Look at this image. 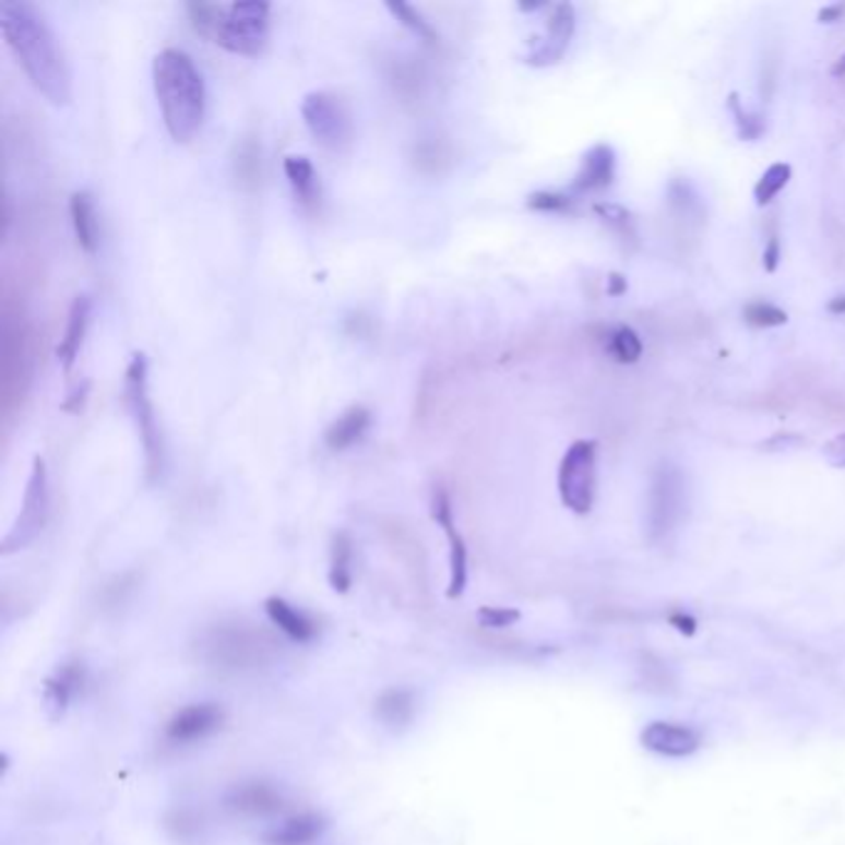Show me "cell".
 Segmentation results:
<instances>
[{
    "label": "cell",
    "instance_id": "1f68e13d",
    "mask_svg": "<svg viewBox=\"0 0 845 845\" xmlns=\"http://www.w3.org/2000/svg\"><path fill=\"white\" fill-rule=\"evenodd\" d=\"M479 620L484 628H511V624H516L521 620V612L513 610V608H493V605H486V608L479 610Z\"/></svg>",
    "mask_w": 845,
    "mask_h": 845
},
{
    "label": "cell",
    "instance_id": "44dd1931",
    "mask_svg": "<svg viewBox=\"0 0 845 845\" xmlns=\"http://www.w3.org/2000/svg\"><path fill=\"white\" fill-rule=\"evenodd\" d=\"M283 171H286V179L300 206L316 211L320 206V177L308 156L288 154L283 159Z\"/></svg>",
    "mask_w": 845,
    "mask_h": 845
},
{
    "label": "cell",
    "instance_id": "5b68a950",
    "mask_svg": "<svg viewBox=\"0 0 845 845\" xmlns=\"http://www.w3.org/2000/svg\"><path fill=\"white\" fill-rule=\"evenodd\" d=\"M269 17L271 5L261 3V0L226 5L216 27L214 43L234 55L255 58L269 45Z\"/></svg>",
    "mask_w": 845,
    "mask_h": 845
},
{
    "label": "cell",
    "instance_id": "83f0119b",
    "mask_svg": "<svg viewBox=\"0 0 845 845\" xmlns=\"http://www.w3.org/2000/svg\"><path fill=\"white\" fill-rule=\"evenodd\" d=\"M224 8L226 5H216V3H189L187 13L191 17L194 31L204 35V38L214 40L218 21H222V15H224Z\"/></svg>",
    "mask_w": 845,
    "mask_h": 845
},
{
    "label": "cell",
    "instance_id": "d6986e66",
    "mask_svg": "<svg viewBox=\"0 0 845 845\" xmlns=\"http://www.w3.org/2000/svg\"><path fill=\"white\" fill-rule=\"evenodd\" d=\"M370 421V409L362 407V404H353V407H347L343 415L333 419V425L325 429V447L330 452H345V449L355 447L367 435Z\"/></svg>",
    "mask_w": 845,
    "mask_h": 845
},
{
    "label": "cell",
    "instance_id": "7a4b0ae2",
    "mask_svg": "<svg viewBox=\"0 0 845 845\" xmlns=\"http://www.w3.org/2000/svg\"><path fill=\"white\" fill-rule=\"evenodd\" d=\"M152 78L169 136L181 144L191 142L206 117V87L194 60L183 50H162L154 58Z\"/></svg>",
    "mask_w": 845,
    "mask_h": 845
},
{
    "label": "cell",
    "instance_id": "4316f807",
    "mask_svg": "<svg viewBox=\"0 0 845 845\" xmlns=\"http://www.w3.org/2000/svg\"><path fill=\"white\" fill-rule=\"evenodd\" d=\"M388 11L397 17V21L407 27V31H412L417 35L419 40H425L429 45H435L439 40V35L435 27L429 25V21H425V15H421L417 8H412L407 3H388Z\"/></svg>",
    "mask_w": 845,
    "mask_h": 845
},
{
    "label": "cell",
    "instance_id": "e0dca14e",
    "mask_svg": "<svg viewBox=\"0 0 845 845\" xmlns=\"http://www.w3.org/2000/svg\"><path fill=\"white\" fill-rule=\"evenodd\" d=\"M265 615H269L271 624H275L283 635L293 642H312L318 638V622L310 618L306 610L296 608V605L283 600V598H269L265 600Z\"/></svg>",
    "mask_w": 845,
    "mask_h": 845
},
{
    "label": "cell",
    "instance_id": "ffe728a7",
    "mask_svg": "<svg viewBox=\"0 0 845 845\" xmlns=\"http://www.w3.org/2000/svg\"><path fill=\"white\" fill-rule=\"evenodd\" d=\"M325 829L328 823L323 816L298 813L275 825V829H271L263 835V841L265 845H310L323 835Z\"/></svg>",
    "mask_w": 845,
    "mask_h": 845
},
{
    "label": "cell",
    "instance_id": "484cf974",
    "mask_svg": "<svg viewBox=\"0 0 845 845\" xmlns=\"http://www.w3.org/2000/svg\"><path fill=\"white\" fill-rule=\"evenodd\" d=\"M792 164H784V162H776L771 164V167L761 174V179L757 181L754 187V201L757 206H769L771 201H774L781 191H784L788 187V181H792Z\"/></svg>",
    "mask_w": 845,
    "mask_h": 845
},
{
    "label": "cell",
    "instance_id": "603a6c76",
    "mask_svg": "<svg viewBox=\"0 0 845 845\" xmlns=\"http://www.w3.org/2000/svg\"><path fill=\"white\" fill-rule=\"evenodd\" d=\"M328 581L335 593H347L355 581V548L353 538L340 531L330 540V563H328Z\"/></svg>",
    "mask_w": 845,
    "mask_h": 845
},
{
    "label": "cell",
    "instance_id": "8992f818",
    "mask_svg": "<svg viewBox=\"0 0 845 845\" xmlns=\"http://www.w3.org/2000/svg\"><path fill=\"white\" fill-rule=\"evenodd\" d=\"M50 513V484H48V466H45L43 456L33 459L31 476H27L25 496H23V509L17 513L15 523L3 538L0 550L3 554H15L33 544L35 538L43 534L45 523H48Z\"/></svg>",
    "mask_w": 845,
    "mask_h": 845
},
{
    "label": "cell",
    "instance_id": "3957f363",
    "mask_svg": "<svg viewBox=\"0 0 845 845\" xmlns=\"http://www.w3.org/2000/svg\"><path fill=\"white\" fill-rule=\"evenodd\" d=\"M146 378H150L146 355L136 353L132 355V360L127 365V372H124V400H127V409H130V415L134 419L136 435L142 439L146 479L156 481L164 468V442H162L159 421L154 417V404L150 400V380Z\"/></svg>",
    "mask_w": 845,
    "mask_h": 845
},
{
    "label": "cell",
    "instance_id": "8d00e7d4",
    "mask_svg": "<svg viewBox=\"0 0 845 845\" xmlns=\"http://www.w3.org/2000/svg\"><path fill=\"white\" fill-rule=\"evenodd\" d=\"M841 13H845V5L823 8V11H821V21H823V23H833V21H838V15H841Z\"/></svg>",
    "mask_w": 845,
    "mask_h": 845
},
{
    "label": "cell",
    "instance_id": "4dcf8cb0",
    "mask_svg": "<svg viewBox=\"0 0 845 845\" xmlns=\"http://www.w3.org/2000/svg\"><path fill=\"white\" fill-rule=\"evenodd\" d=\"M573 197L571 194H560V191H536L531 194L526 206L531 211H540V214H566V211L573 209Z\"/></svg>",
    "mask_w": 845,
    "mask_h": 845
},
{
    "label": "cell",
    "instance_id": "d4e9b609",
    "mask_svg": "<svg viewBox=\"0 0 845 845\" xmlns=\"http://www.w3.org/2000/svg\"><path fill=\"white\" fill-rule=\"evenodd\" d=\"M605 350H608V355L615 362L635 365L642 357V340L632 328L620 325L612 330L608 340H605Z\"/></svg>",
    "mask_w": 845,
    "mask_h": 845
},
{
    "label": "cell",
    "instance_id": "ba28073f",
    "mask_svg": "<svg viewBox=\"0 0 845 845\" xmlns=\"http://www.w3.org/2000/svg\"><path fill=\"white\" fill-rule=\"evenodd\" d=\"M685 474L675 464H659L652 476L647 501V531L652 540H665L675 534L685 516Z\"/></svg>",
    "mask_w": 845,
    "mask_h": 845
},
{
    "label": "cell",
    "instance_id": "74e56055",
    "mask_svg": "<svg viewBox=\"0 0 845 845\" xmlns=\"http://www.w3.org/2000/svg\"><path fill=\"white\" fill-rule=\"evenodd\" d=\"M624 290H628V283H624L622 275H610V288H608L610 296H622Z\"/></svg>",
    "mask_w": 845,
    "mask_h": 845
},
{
    "label": "cell",
    "instance_id": "ab89813d",
    "mask_svg": "<svg viewBox=\"0 0 845 845\" xmlns=\"http://www.w3.org/2000/svg\"><path fill=\"white\" fill-rule=\"evenodd\" d=\"M833 75L835 78H843L845 75V55H841V60H835V66H833Z\"/></svg>",
    "mask_w": 845,
    "mask_h": 845
},
{
    "label": "cell",
    "instance_id": "cb8c5ba5",
    "mask_svg": "<svg viewBox=\"0 0 845 845\" xmlns=\"http://www.w3.org/2000/svg\"><path fill=\"white\" fill-rule=\"evenodd\" d=\"M417 700L409 690L402 687H392V690L382 692L374 702V716L382 722V727L388 729H402L415 719Z\"/></svg>",
    "mask_w": 845,
    "mask_h": 845
},
{
    "label": "cell",
    "instance_id": "836d02e7",
    "mask_svg": "<svg viewBox=\"0 0 845 845\" xmlns=\"http://www.w3.org/2000/svg\"><path fill=\"white\" fill-rule=\"evenodd\" d=\"M778 261H781V241L776 236H771L769 243L764 246V259H761V263H764L766 273H774L778 269Z\"/></svg>",
    "mask_w": 845,
    "mask_h": 845
},
{
    "label": "cell",
    "instance_id": "7402d4cb",
    "mask_svg": "<svg viewBox=\"0 0 845 845\" xmlns=\"http://www.w3.org/2000/svg\"><path fill=\"white\" fill-rule=\"evenodd\" d=\"M70 218H72V228H75L78 246L90 255L97 253L99 226L95 214V201H92L90 191L80 189L70 197Z\"/></svg>",
    "mask_w": 845,
    "mask_h": 845
},
{
    "label": "cell",
    "instance_id": "6da1fadb",
    "mask_svg": "<svg viewBox=\"0 0 845 845\" xmlns=\"http://www.w3.org/2000/svg\"><path fill=\"white\" fill-rule=\"evenodd\" d=\"M0 27L8 48L13 50L35 90L55 107L68 105L72 97V78L66 52L38 8L23 0H3Z\"/></svg>",
    "mask_w": 845,
    "mask_h": 845
},
{
    "label": "cell",
    "instance_id": "d6a6232c",
    "mask_svg": "<svg viewBox=\"0 0 845 845\" xmlns=\"http://www.w3.org/2000/svg\"><path fill=\"white\" fill-rule=\"evenodd\" d=\"M823 459L835 468H845V431L838 437H833L831 442H825Z\"/></svg>",
    "mask_w": 845,
    "mask_h": 845
},
{
    "label": "cell",
    "instance_id": "8fae6325",
    "mask_svg": "<svg viewBox=\"0 0 845 845\" xmlns=\"http://www.w3.org/2000/svg\"><path fill=\"white\" fill-rule=\"evenodd\" d=\"M640 743L655 757L663 759H690L702 749L704 737L700 729L685 722L657 719L650 722L640 734Z\"/></svg>",
    "mask_w": 845,
    "mask_h": 845
},
{
    "label": "cell",
    "instance_id": "30bf717a",
    "mask_svg": "<svg viewBox=\"0 0 845 845\" xmlns=\"http://www.w3.org/2000/svg\"><path fill=\"white\" fill-rule=\"evenodd\" d=\"M431 519H435L437 526L444 531V536L449 540V587H447V595L454 600L466 591L468 550H466L462 534H459V528H456L452 499H449V493L442 489V486H437L435 493H431Z\"/></svg>",
    "mask_w": 845,
    "mask_h": 845
},
{
    "label": "cell",
    "instance_id": "9c48e42d",
    "mask_svg": "<svg viewBox=\"0 0 845 845\" xmlns=\"http://www.w3.org/2000/svg\"><path fill=\"white\" fill-rule=\"evenodd\" d=\"M204 645L214 663L234 669L261 663L265 652H269V642H263L259 632L243 628L241 622L228 624V628L209 630Z\"/></svg>",
    "mask_w": 845,
    "mask_h": 845
},
{
    "label": "cell",
    "instance_id": "9a60e30c",
    "mask_svg": "<svg viewBox=\"0 0 845 845\" xmlns=\"http://www.w3.org/2000/svg\"><path fill=\"white\" fill-rule=\"evenodd\" d=\"M90 316H92V300L90 296H78L75 300H72L70 306V312H68V325H66V335H62L58 350H55V355H58V362L62 367V372L70 374L72 367H75L78 357H80V350L82 345H85V335H87V328H90Z\"/></svg>",
    "mask_w": 845,
    "mask_h": 845
},
{
    "label": "cell",
    "instance_id": "277c9868",
    "mask_svg": "<svg viewBox=\"0 0 845 845\" xmlns=\"http://www.w3.org/2000/svg\"><path fill=\"white\" fill-rule=\"evenodd\" d=\"M560 501L575 516H587L598 493V442L578 439L560 459L558 466Z\"/></svg>",
    "mask_w": 845,
    "mask_h": 845
},
{
    "label": "cell",
    "instance_id": "ac0fdd59",
    "mask_svg": "<svg viewBox=\"0 0 845 845\" xmlns=\"http://www.w3.org/2000/svg\"><path fill=\"white\" fill-rule=\"evenodd\" d=\"M85 685V667L82 663H66L45 679V704L55 716H62L70 702L80 694Z\"/></svg>",
    "mask_w": 845,
    "mask_h": 845
},
{
    "label": "cell",
    "instance_id": "f1b7e54d",
    "mask_svg": "<svg viewBox=\"0 0 845 845\" xmlns=\"http://www.w3.org/2000/svg\"><path fill=\"white\" fill-rule=\"evenodd\" d=\"M743 320L754 328H778L788 323V316L786 310H781L774 302L754 300L743 308Z\"/></svg>",
    "mask_w": 845,
    "mask_h": 845
},
{
    "label": "cell",
    "instance_id": "2e32d148",
    "mask_svg": "<svg viewBox=\"0 0 845 845\" xmlns=\"http://www.w3.org/2000/svg\"><path fill=\"white\" fill-rule=\"evenodd\" d=\"M226 806L243 816H271L283 808V796L275 786L263 781H248V784L234 786L226 796Z\"/></svg>",
    "mask_w": 845,
    "mask_h": 845
},
{
    "label": "cell",
    "instance_id": "f546056e",
    "mask_svg": "<svg viewBox=\"0 0 845 845\" xmlns=\"http://www.w3.org/2000/svg\"><path fill=\"white\" fill-rule=\"evenodd\" d=\"M729 109H731V115H734V122H737V130H739L741 140L757 142L759 136L764 134V119H761L759 115H751L749 109H743L737 95L729 97Z\"/></svg>",
    "mask_w": 845,
    "mask_h": 845
},
{
    "label": "cell",
    "instance_id": "f35d334b",
    "mask_svg": "<svg viewBox=\"0 0 845 845\" xmlns=\"http://www.w3.org/2000/svg\"><path fill=\"white\" fill-rule=\"evenodd\" d=\"M829 310L833 312V316H841V312H845V296L833 298V300L829 302Z\"/></svg>",
    "mask_w": 845,
    "mask_h": 845
},
{
    "label": "cell",
    "instance_id": "5bb4252c",
    "mask_svg": "<svg viewBox=\"0 0 845 845\" xmlns=\"http://www.w3.org/2000/svg\"><path fill=\"white\" fill-rule=\"evenodd\" d=\"M615 181V152L610 144H595L583 154L581 169L573 179L575 194H593L612 187Z\"/></svg>",
    "mask_w": 845,
    "mask_h": 845
},
{
    "label": "cell",
    "instance_id": "d590c367",
    "mask_svg": "<svg viewBox=\"0 0 845 845\" xmlns=\"http://www.w3.org/2000/svg\"><path fill=\"white\" fill-rule=\"evenodd\" d=\"M87 392H90V382H82V388H78L75 392H72L70 400L62 402V409L72 412V415H78V412L82 409V404H85V400H87Z\"/></svg>",
    "mask_w": 845,
    "mask_h": 845
},
{
    "label": "cell",
    "instance_id": "52a82bcc",
    "mask_svg": "<svg viewBox=\"0 0 845 845\" xmlns=\"http://www.w3.org/2000/svg\"><path fill=\"white\" fill-rule=\"evenodd\" d=\"M300 115L308 132L320 146L330 152H343L353 142V117L345 103L333 92H308L300 103Z\"/></svg>",
    "mask_w": 845,
    "mask_h": 845
},
{
    "label": "cell",
    "instance_id": "e575fe53",
    "mask_svg": "<svg viewBox=\"0 0 845 845\" xmlns=\"http://www.w3.org/2000/svg\"><path fill=\"white\" fill-rule=\"evenodd\" d=\"M669 624H673L677 632H682V635H687V638L694 635V632H697V620L692 618V615H687V612H673V615H669Z\"/></svg>",
    "mask_w": 845,
    "mask_h": 845
},
{
    "label": "cell",
    "instance_id": "7c38bea8",
    "mask_svg": "<svg viewBox=\"0 0 845 845\" xmlns=\"http://www.w3.org/2000/svg\"><path fill=\"white\" fill-rule=\"evenodd\" d=\"M224 724V710L216 702H194L181 706L164 727V737L171 743H197L206 739Z\"/></svg>",
    "mask_w": 845,
    "mask_h": 845
},
{
    "label": "cell",
    "instance_id": "4fadbf2b",
    "mask_svg": "<svg viewBox=\"0 0 845 845\" xmlns=\"http://www.w3.org/2000/svg\"><path fill=\"white\" fill-rule=\"evenodd\" d=\"M573 33H575V11H573V5L571 3H558V5L550 8L544 40H538L534 45V50L526 55L528 66H534V68L556 66V62L566 55L568 45H571Z\"/></svg>",
    "mask_w": 845,
    "mask_h": 845
}]
</instances>
